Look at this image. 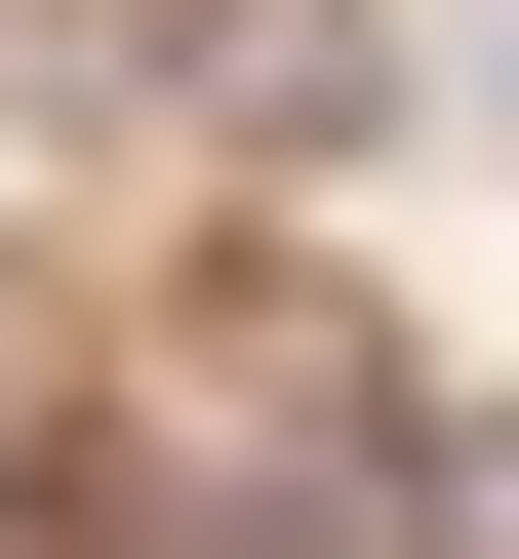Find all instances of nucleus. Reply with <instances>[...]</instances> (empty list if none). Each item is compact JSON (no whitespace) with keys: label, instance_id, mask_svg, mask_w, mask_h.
Here are the masks:
<instances>
[{"label":"nucleus","instance_id":"f257e3e1","mask_svg":"<svg viewBox=\"0 0 519 559\" xmlns=\"http://www.w3.org/2000/svg\"><path fill=\"white\" fill-rule=\"evenodd\" d=\"M161 120H240V160H359L400 81H359V0H200V40H161Z\"/></svg>","mask_w":519,"mask_h":559},{"label":"nucleus","instance_id":"f03ea898","mask_svg":"<svg viewBox=\"0 0 519 559\" xmlns=\"http://www.w3.org/2000/svg\"><path fill=\"white\" fill-rule=\"evenodd\" d=\"M0 440H40V280H0Z\"/></svg>","mask_w":519,"mask_h":559}]
</instances>
